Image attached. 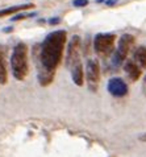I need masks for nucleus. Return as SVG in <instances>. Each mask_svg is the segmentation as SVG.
<instances>
[{
  "label": "nucleus",
  "instance_id": "6",
  "mask_svg": "<svg viewBox=\"0 0 146 157\" xmlns=\"http://www.w3.org/2000/svg\"><path fill=\"white\" fill-rule=\"evenodd\" d=\"M79 52H80V37L79 36H72L67 46V54H66V66L72 67L75 63L80 62L79 59Z\"/></svg>",
  "mask_w": 146,
  "mask_h": 157
},
{
  "label": "nucleus",
  "instance_id": "12",
  "mask_svg": "<svg viewBox=\"0 0 146 157\" xmlns=\"http://www.w3.org/2000/svg\"><path fill=\"white\" fill-rule=\"evenodd\" d=\"M134 62L138 65L141 69H146V48L145 46H140L134 50Z\"/></svg>",
  "mask_w": 146,
  "mask_h": 157
},
{
  "label": "nucleus",
  "instance_id": "4",
  "mask_svg": "<svg viewBox=\"0 0 146 157\" xmlns=\"http://www.w3.org/2000/svg\"><path fill=\"white\" fill-rule=\"evenodd\" d=\"M115 40L113 33H97L93 38V50L101 57H108L115 50Z\"/></svg>",
  "mask_w": 146,
  "mask_h": 157
},
{
  "label": "nucleus",
  "instance_id": "13",
  "mask_svg": "<svg viewBox=\"0 0 146 157\" xmlns=\"http://www.w3.org/2000/svg\"><path fill=\"white\" fill-rule=\"evenodd\" d=\"M37 13L36 12H28V13H20V15H16L13 16V19H11L12 21H19V20H27V19H32Z\"/></svg>",
  "mask_w": 146,
  "mask_h": 157
},
{
  "label": "nucleus",
  "instance_id": "5",
  "mask_svg": "<svg viewBox=\"0 0 146 157\" xmlns=\"http://www.w3.org/2000/svg\"><path fill=\"white\" fill-rule=\"evenodd\" d=\"M86 78H87L88 89L91 91L97 90L99 81H100V65L97 59H88L86 63Z\"/></svg>",
  "mask_w": 146,
  "mask_h": 157
},
{
  "label": "nucleus",
  "instance_id": "15",
  "mask_svg": "<svg viewBox=\"0 0 146 157\" xmlns=\"http://www.w3.org/2000/svg\"><path fill=\"white\" fill-rule=\"evenodd\" d=\"M59 23H61V19H59V17H51V19L49 20V24L50 25H57Z\"/></svg>",
  "mask_w": 146,
  "mask_h": 157
},
{
  "label": "nucleus",
  "instance_id": "11",
  "mask_svg": "<svg viewBox=\"0 0 146 157\" xmlns=\"http://www.w3.org/2000/svg\"><path fill=\"white\" fill-rule=\"evenodd\" d=\"M29 8H34V4L33 3H27V4H21V6H13V7L4 8V10H0V17L13 15V13H16V12L25 11V10H29Z\"/></svg>",
  "mask_w": 146,
  "mask_h": 157
},
{
  "label": "nucleus",
  "instance_id": "2",
  "mask_svg": "<svg viewBox=\"0 0 146 157\" xmlns=\"http://www.w3.org/2000/svg\"><path fill=\"white\" fill-rule=\"evenodd\" d=\"M11 71L15 79L24 81L29 73L28 46L25 42H17L11 56Z\"/></svg>",
  "mask_w": 146,
  "mask_h": 157
},
{
  "label": "nucleus",
  "instance_id": "20",
  "mask_svg": "<svg viewBox=\"0 0 146 157\" xmlns=\"http://www.w3.org/2000/svg\"><path fill=\"white\" fill-rule=\"evenodd\" d=\"M104 2V0H96V3H103Z\"/></svg>",
  "mask_w": 146,
  "mask_h": 157
},
{
  "label": "nucleus",
  "instance_id": "16",
  "mask_svg": "<svg viewBox=\"0 0 146 157\" xmlns=\"http://www.w3.org/2000/svg\"><path fill=\"white\" fill-rule=\"evenodd\" d=\"M116 3H117V0H107V2H105V4H107V6H108V7H112V6H115Z\"/></svg>",
  "mask_w": 146,
  "mask_h": 157
},
{
  "label": "nucleus",
  "instance_id": "17",
  "mask_svg": "<svg viewBox=\"0 0 146 157\" xmlns=\"http://www.w3.org/2000/svg\"><path fill=\"white\" fill-rule=\"evenodd\" d=\"M141 141H146V133H144V135H141V136L138 137Z\"/></svg>",
  "mask_w": 146,
  "mask_h": 157
},
{
  "label": "nucleus",
  "instance_id": "9",
  "mask_svg": "<svg viewBox=\"0 0 146 157\" xmlns=\"http://www.w3.org/2000/svg\"><path fill=\"white\" fill-rule=\"evenodd\" d=\"M8 82V69L5 58V48L0 44V85H5Z\"/></svg>",
  "mask_w": 146,
  "mask_h": 157
},
{
  "label": "nucleus",
  "instance_id": "7",
  "mask_svg": "<svg viewBox=\"0 0 146 157\" xmlns=\"http://www.w3.org/2000/svg\"><path fill=\"white\" fill-rule=\"evenodd\" d=\"M107 90L108 93L112 95V97L116 98H122L128 94V85L126 82L122 79V78H119V77H115V78H111L108 81V85H107Z\"/></svg>",
  "mask_w": 146,
  "mask_h": 157
},
{
  "label": "nucleus",
  "instance_id": "18",
  "mask_svg": "<svg viewBox=\"0 0 146 157\" xmlns=\"http://www.w3.org/2000/svg\"><path fill=\"white\" fill-rule=\"evenodd\" d=\"M4 32H12V27L11 28H4Z\"/></svg>",
  "mask_w": 146,
  "mask_h": 157
},
{
  "label": "nucleus",
  "instance_id": "8",
  "mask_svg": "<svg viewBox=\"0 0 146 157\" xmlns=\"http://www.w3.org/2000/svg\"><path fill=\"white\" fill-rule=\"evenodd\" d=\"M124 71L126 73L128 78H129L132 82L138 81L141 78V75H142V69L132 59H128L124 62Z\"/></svg>",
  "mask_w": 146,
  "mask_h": 157
},
{
  "label": "nucleus",
  "instance_id": "10",
  "mask_svg": "<svg viewBox=\"0 0 146 157\" xmlns=\"http://www.w3.org/2000/svg\"><path fill=\"white\" fill-rule=\"evenodd\" d=\"M71 79L76 86H83L84 82V71H83V65L82 62L75 63L71 67Z\"/></svg>",
  "mask_w": 146,
  "mask_h": 157
},
{
  "label": "nucleus",
  "instance_id": "19",
  "mask_svg": "<svg viewBox=\"0 0 146 157\" xmlns=\"http://www.w3.org/2000/svg\"><path fill=\"white\" fill-rule=\"evenodd\" d=\"M144 89H145V91H146V75H145V81H144Z\"/></svg>",
  "mask_w": 146,
  "mask_h": 157
},
{
  "label": "nucleus",
  "instance_id": "1",
  "mask_svg": "<svg viewBox=\"0 0 146 157\" xmlns=\"http://www.w3.org/2000/svg\"><path fill=\"white\" fill-rule=\"evenodd\" d=\"M67 33L63 29L50 32L40 45L37 57V78L41 86H49L63 57Z\"/></svg>",
  "mask_w": 146,
  "mask_h": 157
},
{
  "label": "nucleus",
  "instance_id": "3",
  "mask_svg": "<svg viewBox=\"0 0 146 157\" xmlns=\"http://www.w3.org/2000/svg\"><path fill=\"white\" fill-rule=\"evenodd\" d=\"M133 44H134V37L129 33H125L120 37L117 49L113 52V56H112V65L113 66L119 67L125 62Z\"/></svg>",
  "mask_w": 146,
  "mask_h": 157
},
{
  "label": "nucleus",
  "instance_id": "14",
  "mask_svg": "<svg viewBox=\"0 0 146 157\" xmlns=\"http://www.w3.org/2000/svg\"><path fill=\"white\" fill-rule=\"evenodd\" d=\"M87 4H88V0H74V2H72V6L76 7V8L86 7Z\"/></svg>",
  "mask_w": 146,
  "mask_h": 157
}]
</instances>
